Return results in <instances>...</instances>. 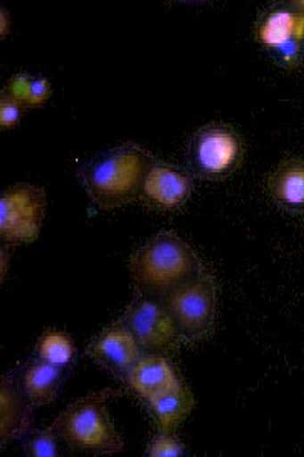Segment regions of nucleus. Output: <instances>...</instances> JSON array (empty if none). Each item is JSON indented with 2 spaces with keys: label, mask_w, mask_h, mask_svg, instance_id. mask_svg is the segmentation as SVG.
Instances as JSON below:
<instances>
[{
  "label": "nucleus",
  "mask_w": 304,
  "mask_h": 457,
  "mask_svg": "<svg viewBox=\"0 0 304 457\" xmlns=\"http://www.w3.org/2000/svg\"><path fill=\"white\" fill-rule=\"evenodd\" d=\"M201 272L197 253L172 232H162L147 240L131 257L136 290L146 297L162 300Z\"/></svg>",
  "instance_id": "f257e3e1"
},
{
  "label": "nucleus",
  "mask_w": 304,
  "mask_h": 457,
  "mask_svg": "<svg viewBox=\"0 0 304 457\" xmlns=\"http://www.w3.org/2000/svg\"><path fill=\"white\" fill-rule=\"evenodd\" d=\"M154 160L136 145L111 149L91 161L81 171V179L91 201L102 209L124 206L137 197Z\"/></svg>",
  "instance_id": "f03ea898"
},
{
  "label": "nucleus",
  "mask_w": 304,
  "mask_h": 457,
  "mask_svg": "<svg viewBox=\"0 0 304 457\" xmlns=\"http://www.w3.org/2000/svg\"><path fill=\"white\" fill-rule=\"evenodd\" d=\"M123 391L106 388L75 401L60 414L53 428L68 446L90 454H116L124 447L123 437L114 429L106 410L108 401Z\"/></svg>",
  "instance_id": "7ed1b4c3"
},
{
  "label": "nucleus",
  "mask_w": 304,
  "mask_h": 457,
  "mask_svg": "<svg viewBox=\"0 0 304 457\" xmlns=\"http://www.w3.org/2000/svg\"><path fill=\"white\" fill-rule=\"evenodd\" d=\"M176 321L182 342H199L214 328L217 288L210 274L202 270L184 286L162 298Z\"/></svg>",
  "instance_id": "20e7f679"
},
{
  "label": "nucleus",
  "mask_w": 304,
  "mask_h": 457,
  "mask_svg": "<svg viewBox=\"0 0 304 457\" xmlns=\"http://www.w3.org/2000/svg\"><path fill=\"white\" fill-rule=\"evenodd\" d=\"M42 187L19 184L0 197V237L7 245L32 244L38 239L45 214Z\"/></svg>",
  "instance_id": "39448f33"
},
{
  "label": "nucleus",
  "mask_w": 304,
  "mask_h": 457,
  "mask_svg": "<svg viewBox=\"0 0 304 457\" xmlns=\"http://www.w3.org/2000/svg\"><path fill=\"white\" fill-rule=\"evenodd\" d=\"M144 354L169 353L182 342L169 310L159 298L139 295L126 309L123 321Z\"/></svg>",
  "instance_id": "423d86ee"
},
{
  "label": "nucleus",
  "mask_w": 304,
  "mask_h": 457,
  "mask_svg": "<svg viewBox=\"0 0 304 457\" xmlns=\"http://www.w3.org/2000/svg\"><path fill=\"white\" fill-rule=\"evenodd\" d=\"M259 44L275 54L283 69L300 67L303 58L304 13L292 5L267 12L257 25Z\"/></svg>",
  "instance_id": "0eeeda50"
},
{
  "label": "nucleus",
  "mask_w": 304,
  "mask_h": 457,
  "mask_svg": "<svg viewBox=\"0 0 304 457\" xmlns=\"http://www.w3.org/2000/svg\"><path fill=\"white\" fill-rule=\"evenodd\" d=\"M242 153V139L235 131L226 126H207L192 139L189 156L193 171L207 179H217L237 168Z\"/></svg>",
  "instance_id": "6e6552de"
},
{
  "label": "nucleus",
  "mask_w": 304,
  "mask_h": 457,
  "mask_svg": "<svg viewBox=\"0 0 304 457\" xmlns=\"http://www.w3.org/2000/svg\"><path fill=\"white\" fill-rule=\"evenodd\" d=\"M191 191V176L154 161L144 178L141 199L159 211H176L187 201Z\"/></svg>",
  "instance_id": "1a4fd4ad"
},
{
  "label": "nucleus",
  "mask_w": 304,
  "mask_h": 457,
  "mask_svg": "<svg viewBox=\"0 0 304 457\" xmlns=\"http://www.w3.org/2000/svg\"><path fill=\"white\" fill-rule=\"evenodd\" d=\"M88 354L110 371L126 377L144 353L136 342L135 335L124 323H119L100 333L88 346Z\"/></svg>",
  "instance_id": "9d476101"
},
{
  "label": "nucleus",
  "mask_w": 304,
  "mask_h": 457,
  "mask_svg": "<svg viewBox=\"0 0 304 457\" xmlns=\"http://www.w3.org/2000/svg\"><path fill=\"white\" fill-rule=\"evenodd\" d=\"M124 378L127 388L146 403L181 381L164 354H143Z\"/></svg>",
  "instance_id": "9b49d317"
},
{
  "label": "nucleus",
  "mask_w": 304,
  "mask_h": 457,
  "mask_svg": "<svg viewBox=\"0 0 304 457\" xmlns=\"http://www.w3.org/2000/svg\"><path fill=\"white\" fill-rule=\"evenodd\" d=\"M34 404L25 401L12 377L0 383V443L5 446L12 439L25 435L32 424Z\"/></svg>",
  "instance_id": "f8f14e48"
},
{
  "label": "nucleus",
  "mask_w": 304,
  "mask_h": 457,
  "mask_svg": "<svg viewBox=\"0 0 304 457\" xmlns=\"http://www.w3.org/2000/svg\"><path fill=\"white\" fill-rule=\"evenodd\" d=\"M152 418L160 431L174 433L193 408V396L184 381L147 401Z\"/></svg>",
  "instance_id": "ddd939ff"
},
{
  "label": "nucleus",
  "mask_w": 304,
  "mask_h": 457,
  "mask_svg": "<svg viewBox=\"0 0 304 457\" xmlns=\"http://www.w3.org/2000/svg\"><path fill=\"white\" fill-rule=\"evenodd\" d=\"M271 197L286 209H304V161H286L268 179Z\"/></svg>",
  "instance_id": "4468645a"
},
{
  "label": "nucleus",
  "mask_w": 304,
  "mask_h": 457,
  "mask_svg": "<svg viewBox=\"0 0 304 457\" xmlns=\"http://www.w3.org/2000/svg\"><path fill=\"white\" fill-rule=\"evenodd\" d=\"M62 381L60 366L38 361L29 366L22 375L23 395L34 406L50 404L57 398L58 388Z\"/></svg>",
  "instance_id": "2eb2a0df"
},
{
  "label": "nucleus",
  "mask_w": 304,
  "mask_h": 457,
  "mask_svg": "<svg viewBox=\"0 0 304 457\" xmlns=\"http://www.w3.org/2000/svg\"><path fill=\"white\" fill-rule=\"evenodd\" d=\"M37 353L42 361L63 368L71 363L75 356V345L67 333L50 330L44 333L37 343Z\"/></svg>",
  "instance_id": "dca6fc26"
},
{
  "label": "nucleus",
  "mask_w": 304,
  "mask_h": 457,
  "mask_svg": "<svg viewBox=\"0 0 304 457\" xmlns=\"http://www.w3.org/2000/svg\"><path fill=\"white\" fill-rule=\"evenodd\" d=\"M57 431L52 426L50 429L35 433L27 443V456L55 457L58 456Z\"/></svg>",
  "instance_id": "f3484780"
},
{
  "label": "nucleus",
  "mask_w": 304,
  "mask_h": 457,
  "mask_svg": "<svg viewBox=\"0 0 304 457\" xmlns=\"http://www.w3.org/2000/svg\"><path fill=\"white\" fill-rule=\"evenodd\" d=\"M182 453L184 447L177 441V437L166 431H160L159 435L154 436L147 447V456L151 457H179L182 456Z\"/></svg>",
  "instance_id": "a211bd4d"
},
{
  "label": "nucleus",
  "mask_w": 304,
  "mask_h": 457,
  "mask_svg": "<svg viewBox=\"0 0 304 457\" xmlns=\"http://www.w3.org/2000/svg\"><path fill=\"white\" fill-rule=\"evenodd\" d=\"M23 104L12 98L11 95L2 93L0 98V128L2 129H13L19 125L22 118Z\"/></svg>",
  "instance_id": "6ab92c4d"
},
{
  "label": "nucleus",
  "mask_w": 304,
  "mask_h": 457,
  "mask_svg": "<svg viewBox=\"0 0 304 457\" xmlns=\"http://www.w3.org/2000/svg\"><path fill=\"white\" fill-rule=\"evenodd\" d=\"M50 93H52L50 81L44 79V77L34 79V80H32V87H30L29 100H27V106H29V108H38V106L45 104L46 100L50 98Z\"/></svg>",
  "instance_id": "aec40b11"
},
{
  "label": "nucleus",
  "mask_w": 304,
  "mask_h": 457,
  "mask_svg": "<svg viewBox=\"0 0 304 457\" xmlns=\"http://www.w3.org/2000/svg\"><path fill=\"white\" fill-rule=\"evenodd\" d=\"M9 34H11V15L5 9H2L0 11V37L5 38Z\"/></svg>",
  "instance_id": "412c9836"
},
{
  "label": "nucleus",
  "mask_w": 304,
  "mask_h": 457,
  "mask_svg": "<svg viewBox=\"0 0 304 457\" xmlns=\"http://www.w3.org/2000/svg\"><path fill=\"white\" fill-rule=\"evenodd\" d=\"M9 251H7V247H2V251H0V280L4 282L5 280V277H7V272H9Z\"/></svg>",
  "instance_id": "4be33fe9"
},
{
  "label": "nucleus",
  "mask_w": 304,
  "mask_h": 457,
  "mask_svg": "<svg viewBox=\"0 0 304 457\" xmlns=\"http://www.w3.org/2000/svg\"><path fill=\"white\" fill-rule=\"evenodd\" d=\"M294 7L296 9H300V11L303 12L304 13V0H300V2H293Z\"/></svg>",
  "instance_id": "5701e85b"
}]
</instances>
